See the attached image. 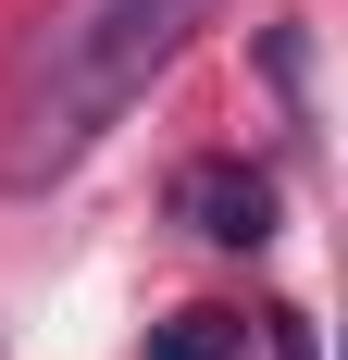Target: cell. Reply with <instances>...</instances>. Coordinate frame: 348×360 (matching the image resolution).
<instances>
[{"mask_svg":"<svg viewBox=\"0 0 348 360\" xmlns=\"http://www.w3.org/2000/svg\"><path fill=\"white\" fill-rule=\"evenodd\" d=\"M211 13H224V0H63L50 37L25 50V87H13V186L75 174V162L149 100V75H162Z\"/></svg>","mask_w":348,"mask_h":360,"instance_id":"6da1fadb","label":"cell"},{"mask_svg":"<svg viewBox=\"0 0 348 360\" xmlns=\"http://www.w3.org/2000/svg\"><path fill=\"white\" fill-rule=\"evenodd\" d=\"M174 224L211 236V249H261V236H274V174L237 162V149H211V162L174 174Z\"/></svg>","mask_w":348,"mask_h":360,"instance_id":"7a4b0ae2","label":"cell"},{"mask_svg":"<svg viewBox=\"0 0 348 360\" xmlns=\"http://www.w3.org/2000/svg\"><path fill=\"white\" fill-rule=\"evenodd\" d=\"M249 323L237 311H174V323H149V360H237Z\"/></svg>","mask_w":348,"mask_h":360,"instance_id":"3957f363","label":"cell"},{"mask_svg":"<svg viewBox=\"0 0 348 360\" xmlns=\"http://www.w3.org/2000/svg\"><path fill=\"white\" fill-rule=\"evenodd\" d=\"M274 360H323L311 348V311H274Z\"/></svg>","mask_w":348,"mask_h":360,"instance_id":"277c9868","label":"cell"}]
</instances>
